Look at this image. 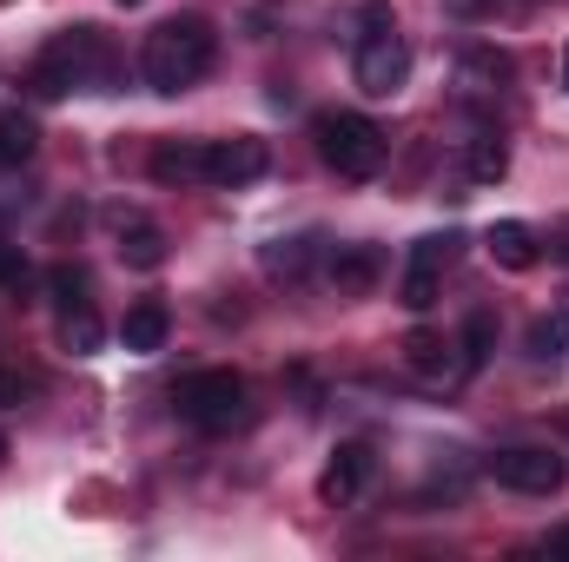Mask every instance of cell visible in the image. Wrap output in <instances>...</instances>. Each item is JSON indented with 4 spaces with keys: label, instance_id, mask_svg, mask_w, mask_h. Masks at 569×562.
Segmentation results:
<instances>
[{
    "label": "cell",
    "instance_id": "cell-12",
    "mask_svg": "<svg viewBox=\"0 0 569 562\" xmlns=\"http://www.w3.org/2000/svg\"><path fill=\"white\" fill-rule=\"evenodd\" d=\"M120 259L133 272H159L166 265V232L152 219H120Z\"/></svg>",
    "mask_w": 569,
    "mask_h": 562
},
{
    "label": "cell",
    "instance_id": "cell-29",
    "mask_svg": "<svg viewBox=\"0 0 569 562\" xmlns=\"http://www.w3.org/2000/svg\"><path fill=\"white\" fill-rule=\"evenodd\" d=\"M563 87H569V53H563Z\"/></svg>",
    "mask_w": 569,
    "mask_h": 562
},
{
    "label": "cell",
    "instance_id": "cell-3",
    "mask_svg": "<svg viewBox=\"0 0 569 562\" xmlns=\"http://www.w3.org/2000/svg\"><path fill=\"white\" fill-rule=\"evenodd\" d=\"M311 140H318V159L338 172V179H378L385 172V133L365 120V113H318L311 120Z\"/></svg>",
    "mask_w": 569,
    "mask_h": 562
},
{
    "label": "cell",
    "instance_id": "cell-22",
    "mask_svg": "<svg viewBox=\"0 0 569 562\" xmlns=\"http://www.w3.org/2000/svg\"><path fill=\"white\" fill-rule=\"evenodd\" d=\"M437 284H443V272H430V265H405V284H398L405 311H430V304H437Z\"/></svg>",
    "mask_w": 569,
    "mask_h": 562
},
{
    "label": "cell",
    "instance_id": "cell-16",
    "mask_svg": "<svg viewBox=\"0 0 569 562\" xmlns=\"http://www.w3.org/2000/svg\"><path fill=\"white\" fill-rule=\"evenodd\" d=\"M311 259H318V239H311V232H305V239H272V245H266V272L284 279V284L305 279V272H311Z\"/></svg>",
    "mask_w": 569,
    "mask_h": 562
},
{
    "label": "cell",
    "instance_id": "cell-23",
    "mask_svg": "<svg viewBox=\"0 0 569 562\" xmlns=\"http://www.w3.org/2000/svg\"><path fill=\"white\" fill-rule=\"evenodd\" d=\"M490 351H497V324H490V311H477V318L463 324V371H477Z\"/></svg>",
    "mask_w": 569,
    "mask_h": 562
},
{
    "label": "cell",
    "instance_id": "cell-31",
    "mask_svg": "<svg viewBox=\"0 0 569 562\" xmlns=\"http://www.w3.org/2000/svg\"><path fill=\"white\" fill-rule=\"evenodd\" d=\"M120 7H140V0H120Z\"/></svg>",
    "mask_w": 569,
    "mask_h": 562
},
{
    "label": "cell",
    "instance_id": "cell-11",
    "mask_svg": "<svg viewBox=\"0 0 569 562\" xmlns=\"http://www.w3.org/2000/svg\"><path fill=\"white\" fill-rule=\"evenodd\" d=\"M146 165H152L159 185H192V179H206V145L199 140H159Z\"/></svg>",
    "mask_w": 569,
    "mask_h": 562
},
{
    "label": "cell",
    "instance_id": "cell-4",
    "mask_svg": "<svg viewBox=\"0 0 569 562\" xmlns=\"http://www.w3.org/2000/svg\"><path fill=\"white\" fill-rule=\"evenodd\" d=\"M172 404H179V418L192 423V430H239L246 423V378L239 371H192L179 391H172Z\"/></svg>",
    "mask_w": 569,
    "mask_h": 562
},
{
    "label": "cell",
    "instance_id": "cell-18",
    "mask_svg": "<svg viewBox=\"0 0 569 562\" xmlns=\"http://www.w3.org/2000/svg\"><path fill=\"white\" fill-rule=\"evenodd\" d=\"M33 145H40V127H33L20 107H7V113H0V165H27Z\"/></svg>",
    "mask_w": 569,
    "mask_h": 562
},
{
    "label": "cell",
    "instance_id": "cell-17",
    "mask_svg": "<svg viewBox=\"0 0 569 562\" xmlns=\"http://www.w3.org/2000/svg\"><path fill=\"white\" fill-rule=\"evenodd\" d=\"M463 172H470L477 185H497V179L510 172V145L497 140V133H477V140H470V152H463Z\"/></svg>",
    "mask_w": 569,
    "mask_h": 562
},
{
    "label": "cell",
    "instance_id": "cell-2",
    "mask_svg": "<svg viewBox=\"0 0 569 562\" xmlns=\"http://www.w3.org/2000/svg\"><path fill=\"white\" fill-rule=\"evenodd\" d=\"M212 53H219V33L199 20V13H179L166 27L146 33V53H140V73L152 93H186L192 80L212 73Z\"/></svg>",
    "mask_w": 569,
    "mask_h": 562
},
{
    "label": "cell",
    "instance_id": "cell-26",
    "mask_svg": "<svg viewBox=\"0 0 569 562\" xmlns=\"http://www.w3.org/2000/svg\"><path fill=\"white\" fill-rule=\"evenodd\" d=\"M358 27H365V33H391L398 20H391V7H385V0H371V7H358Z\"/></svg>",
    "mask_w": 569,
    "mask_h": 562
},
{
    "label": "cell",
    "instance_id": "cell-15",
    "mask_svg": "<svg viewBox=\"0 0 569 562\" xmlns=\"http://www.w3.org/2000/svg\"><path fill=\"white\" fill-rule=\"evenodd\" d=\"M60 344H67L73 358H93V351L107 344V324H100V311H93V304H73V311H60Z\"/></svg>",
    "mask_w": 569,
    "mask_h": 562
},
{
    "label": "cell",
    "instance_id": "cell-24",
    "mask_svg": "<svg viewBox=\"0 0 569 562\" xmlns=\"http://www.w3.org/2000/svg\"><path fill=\"white\" fill-rule=\"evenodd\" d=\"M450 259H457V239H450V232H430V239L411 245V265H430V272H443Z\"/></svg>",
    "mask_w": 569,
    "mask_h": 562
},
{
    "label": "cell",
    "instance_id": "cell-9",
    "mask_svg": "<svg viewBox=\"0 0 569 562\" xmlns=\"http://www.w3.org/2000/svg\"><path fill=\"white\" fill-rule=\"evenodd\" d=\"M325 279H331V291H338V298H365L371 284L385 279V252H378V245H338Z\"/></svg>",
    "mask_w": 569,
    "mask_h": 562
},
{
    "label": "cell",
    "instance_id": "cell-27",
    "mask_svg": "<svg viewBox=\"0 0 569 562\" xmlns=\"http://www.w3.org/2000/svg\"><path fill=\"white\" fill-rule=\"evenodd\" d=\"M27 398V384H20V371H0V411H13Z\"/></svg>",
    "mask_w": 569,
    "mask_h": 562
},
{
    "label": "cell",
    "instance_id": "cell-21",
    "mask_svg": "<svg viewBox=\"0 0 569 562\" xmlns=\"http://www.w3.org/2000/svg\"><path fill=\"white\" fill-rule=\"evenodd\" d=\"M47 291H53V304H60V311L93 304V279H87V265H53V272H47Z\"/></svg>",
    "mask_w": 569,
    "mask_h": 562
},
{
    "label": "cell",
    "instance_id": "cell-25",
    "mask_svg": "<svg viewBox=\"0 0 569 562\" xmlns=\"http://www.w3.org/2000/svg\"><path fill=\"white\" fill-rule=\"evenodd\" d=\"M27 284H33V265H27L20 252H0V291H7V298H20Z\"/></svg>",
    "mask_w": 569,
    "mask_h": 562
},
{
    "label": "cell",
    "instance_id": "cell-13",
    "mask_svg": "<svg viewBox=\"0 0 569 562\" xmlns=\"http://www.w3.org/2000/svg\"><path fill=\"white\" fill-rule=\"evenodd\" d=\"M523 351H530L537 364H557V358H569V298H563V304H550V311L530 324Z\"/></svg>",
    "mask_w": 569,
    "mask_h": 562
},
{
    "label": "cell",
    "instance_id": "cell-30",
    "mask_svg": "<svg viewBox=\"0 0 569 562\" xmlns=\"http://www.w3.org/2000/svg\"><path fill=\"white\" fill-rule=\"evenodd\" d=\"M0 463H7V436H0Z\"/></svg>",
    "mask_w": 569,
    "mask_h": 562
},
{
    "label": "cell",
    "instance_id": "cell-5",
    "mask_svg": "<svg viewBox=\"0 0 569 562\" xmlns=\"http://www.w3.org/2000/svg\"><path fill=\"white\" fill-rule=\"evenodd\" d=\"M503 490H517V496H557L569 476V463L557 450H543V443H517V450H497L490 463H483Z\"/></svg>",
    "mask_w": 569,
    "mask_h": 562
},
{
    "label": "cell",
    "instance_id": "cell-6",
    "mask_svg": "<svg viewBox=\"0 0 569 562\" xmlns=\"http://www.w3.org/2000/svg\"><path fill=\"white\" fill-rule=\"evenodd\" d=\"M351 80H358V93H371V100H391V93L411 80V47L398 40V27H391V33H365V40H358Z\"/></svg>",
    "mask_w": 569,
    "mask_h": 562
},
{
    "label": "cell",
    "instance_id": "cell-8",
    "mask_svg": "<svg viewBox=\"0 0 569 562\" xmlns=\"http://www.w3.org/2000/svg\"><path fill=\"white\" fill-rule=\"evenodd\" d=\"M371 463H378V456H371V443H338V456H331V463H325V476H318V496H325L331 510H338V503H351V496L371 483Z\"/></svg>",
    "mask_w": 569,
    "mask_h": 562
},
{
    "label": "cell",
    "instance_id": "cell-10",
    "mask_svg": "<svg viewBox=\"0 0 569 562\" xmlns=\"http://www.w3.org/2000/svg\"><path fill=\"white\" fill-rule=\"evenodd\" d=\"M483 252H490L503 272H530V265L543 259V245H537V232H530L523 219H497V225L483 232Z\"/></svg>",
    "mask_w": 569,
    "mask_h": 562
},
{
    "label": "cell",
    "instance_id": "cell-19",
    "mask_svg": "<svg viewBox=\"0 0 569 562\" xmlns=\"http://www.w3.org/2000/svg\"><path fill=\"white\" fill-rule=\"evenodd\" d=\"M405 364L418 371V378H450L457 364H450V344L437 338V331H411L405 338Z\"/></svg>",
    "mask_w": 569,
    "mask_h": 562
},
{
    "label": "cell",
    "instance_id": "cell-20",
    "mask_svg": "<svg viewBox=\"0 0 569 562\" xmlns=\"http://www.w3.org/2000/svg\"><path fill=\"white\" fill-rule=\"evenodd\" d=\"M457 73H463V87H503L510 80V53L503 47H470Z\"/></svg>",
    "mask_w": 569,
    "mask_h": 562
},
{
    "label": "cell",
    "instance_id": "cell-1",
    "mask_svg": "<svg viewBox=\"0 0 569 562\" xmlns=\"http://www.w3.org/2000/svg\"><path fill=\"white\" fill-rule=\"evenodd\" d=\"M113 80H120V47H113L100 27H67V33H53V40L40 47V60L27 67V87H33L40 100H67L73 87L107 93Z\"/></svg>",
    "mask_w": 569,
    "mask_h": 562
},
{
    "label": "cell",
    "instance_id": "cell-7",
    "mask_svg": "<svg viewBox=\"0 0 569 562\" xmlns=\"http://www.w3.org/2000/svg\"><path fill=\"white\" fill-rule=\"evenodd\" d=\"M266 165H272V152H266V140H252V133H232V140L206 145V185H252Z\"/></svg>",
    "mask_w": 569,
    "mask_h": 562
},
{
    "label": "cell",
    "instance_id": "cell-14",
    "mask_svg": "<svg viewBox=\"0 0 569 562\" xmlns=\"http://www.w3.org/2000/svg\"><path fill=\"white\" fill-rule=\"evenodd\" d=\"M166 331H172L166 304H152V298H146V304H133V311H127V324H120V344L146 358V351H159V344H166Z\"/></svg>",
    "mask_w": 569,
    "mask_h": 562
},
{
    "label": "cell",
    "instance_id": "cell-28",
    "mask_svg": "<svg viewBox=\"0 0 569 562\" xmlns=\"http://www.w3.org/2000/svg\"><path fill=\"white\" fill-rule=\"evenodd\" d=\"M550 556H569V530H557V536H550Z\"/></svg>",
    "mask_w": 569,
    "mask_h": 562
}]
</instances>
